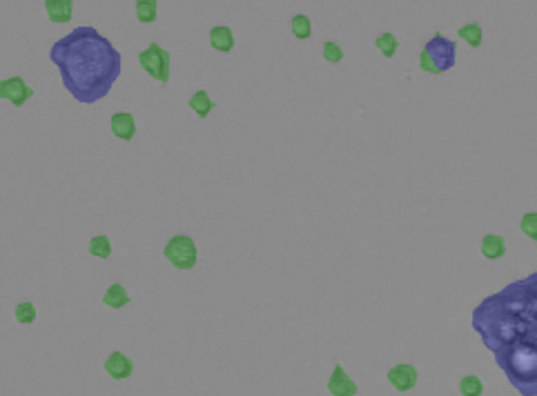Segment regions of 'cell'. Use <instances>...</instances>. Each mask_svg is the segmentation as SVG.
I'll return each mask as SVG.
<instances>
[{"instance_id":"9c48e42d","label":"cell","mask_w":537,"mask_h":396,"mask_svg":"<svg viewBox=\"0 0 537 396\" xmlns=\"http://www.w3.org/2000/svg\"><path fill=\"white\" fill-rule=\"evenodd\" d=\"M386 379H388V383H390L397 392H408V390H413L415 385H417L419 374H417V367H415V365L399 363V365H395V367H392V370L386 374Z\"/></svg>"},{"instance_id":"ac0fdd59","label":"cell","mask_w":537,"mask_h":396,"mask_svg":"<svg viewBox=\"0 0 537 396\" xmlns=\"http://www.w3.org/2000/svg\"><path fill=\"white\" fill-rule=\"evenodd\" d=\"M457 36L462 40H466L470 47H479L481 40H484V29H481L479 23H468L457 29Z\"/></svg>"},{"instance_id":"52a82bcc","label":"cell","mask_w":537,"mask_h":396,"mask_svg":"<svg viewBox=\"0 0 537 396\" xmlns=\"http://www.w3.org/2000/svg\"><path fill=\"white\" fill-rule=\"evenodd\" d=\"M139 65L158 83H169V51L158 42H150L147 49L139 53Z\"/></svg>"},{"instance_id":"3957f363","label":"cell","mask_w":537,"mask_h":396,"mask_svg":"<svg viewBox=\"0 0 537 396\" xmlns=\"http://www.w3.org/2000/svg\"><path fill=\"white\" fill-rule=\"evenodd\" d=\"M495 363L522 396H537V338L522 336L495 354Z\"/></svg>"},{"instance_id":"484cf974","label":"cell","mask_w":537,"mask_h":396,"mask_svg":"<svg viewBox=\"0 0 537 396\" xmlns=\"http://www.w3.org/2000/svg\"><path fill=\"white\" fill-rule=\"evenodd\" d=\"M324 58L328 62H342L344 60V49L339 47L335 40H326L324 42Z\"/></svg>"},{"instance_id":"7a4b0ae2","label":"cell","mask_w":537,"mask_h":396,"mask_svg":"<svg viewBox=\"0 0 537 396\" xmlns=\"http://www.w3.org/2000/svg\"><path fill=\"white\" fill-rule=\"evenodd\" d=\"M473 330L493 354L502 352L504 347L513 345L517 338L526 334L517 303L506 290L486 296L473 310Z\"/></svg>"},{"instance_id":"603a6c76","label":"cell","mask_w":537,"mask_h":396,"mask_svg":"<svg viewBox=\"0 0 537 396\" xmlns=\"http://www.w3.org/2000/svg\"><path fill=\"white\" fill-rule=\"evenodd\" d=\"M89 254L96 256V258H110L112 254V243L107 236H94L92 240H89Z\"/></svg>"},{"instance_id":"e0dca14e","label":"cell","mask_w":537,"mask_h":396,"mask_svg":"<svg viewBox=\"0 0 537 396\" xmlns=\"http://www.w3.org/2000/svg\"><path fill=\"white\" fill-rule=\"evenodd\" d=\"M190 110L199 116V119H208L210 112L214 110V101L205 89H199V92H194L190 98Z\"/></svg>"},{"instance_id":"7c38bea8","label":"cell","mask_w":537,"mask_h":396,"mask_svg":"<svg viewBox=\"0 0 537 396\" xmlns=\"http://www.w3.org/2000/svg\"><path fill=\"white\" fill-rule=\"evenodd\" d=\"M110 127H112L114 136L121 138V140H132L134 136H136V121H134V116H132L130 112H116V114H112Z\"/></svg>"},{"instance_id":"6da1fadb","label":"cell","mask_w":537,"mask_h":396,"mask_svg":"<svg viewBox=\"0 0 537 396\" xmlns=\"http://www.w3.org/2000/svg\"><path fill=\"white\" fill-rule=\"evenodd\" d=\"M49 60L58 67L62 87L83 105L103 101L123 71L121 51L89 25L53 42Z\"/></svg>"},{"instance_id":"8992f818","label":"cell","mask_w":537,"mask_h":396,"mask_svg":"<svg viewBox=\"0 0 537 396\" xmlns=\"http://www.w3.org/2000/svg\"><path fill=\"white\" fill-rule=\"evenodd\" d=\"M163 254L181 272H190L196 265V260H199V249H196L194 240L190 236H185V234H178V236L169 238L167 245L163 247Z\"/></svg>"},{"instance_id":"9a60e30c","label":"cell","mask_w":537,"mask_h":396,"mask_svg":"<svg viewBox=\"0 0 537 396\" xmlns=\"http://www.w3.org/2000/svg\"><path fill=\"white\" fill-rule=\"evenodd\" d=\"M481 254H484V258H488V260L502 258L506 254L504 236H499V234H486V236L481 238Z\"/></svg>"},{"instance_id":"5bb4252c","label":"cell","mask_w":537,"mask_h":396,"mask_svg":"<svg viewBox=\"0 0 537 396\" xmlns=\"http://www.w3.org/2000/svg\"><path fill=\"white\" fill-rule=\"evenodd\" d=\"M210 45H212V49L228 53V51H232V47H235V34H232V29L226 25L212 27L210 29Z\"/></svg>"},{"instance_id":"44dd1931","label":"cell","mask_w":537,"mask_h":396,"mask_svg":"<svg viewBox=\"0 0 537 396\" xmlns=\"http://www.w3.org/2000/svg\"><path fill=\"white\" fill-rule=\"evenodd\" d=\"M460 392L462 396H481L484 394V383H481L479 376L468 374L460 381Z\"/></svg>"},{"instance_id":"d6986e66","label":"cell","mask_w":537,"mask_h":396,"mask_svg":"<svg viewBox=\"0 0 537 396\" xmlns=\"http://www.w3.org/2000/svg\"><path fill=\"white\" fill-rule=\"evenodd\" d=\"M158 14V3L156 0H136V18L139 23H154Z\"/></svg>"},{"instance_id":"cb8c5ba5","label":"cell","mask_w":537,"mask_h":396,"mask_svg":"<svg viewBox=\"0 0 537 396\" xmlns=\"http://www.w3.org/2000/svg\"><path fill=\"white\" fill-rule=\"evenodd\" d=\"M14 317L16 321L21 323V325H29V323L36 321V305L25 301V303H18L16 310H14Z\"/></svg>"},{"instance_id":"30bf717a","label":"cell","mask_w":537,"mask_h":396,"mask_svg":"<svg viewBox=\"0 0 537 396\" xmlns=\"http://www.w3.org/2000/svg\"><path fill=\"white\" fill-rule=\"evenodd\" d=\"M328 392L333 396H355L357 392H359V388H357V383L348 376V372L344 370V367L337 363L333 374H330V379H328Z\"/></svg>"},{"instance_id":"ffe728a7","label":"cell","mask_w":537,"mask_h":396,"mask_svg":"<svg viewBox=\"0 0 537 396\" xmlns=\"http://www.w3.org/2000/svg\"><path fill=\"white\" fill-rule=\"evenodd\" d=\"M290 29H292V34H294V38L308 40L310 36H312V21H310L306 14H297V16L292 18Z\"/></svg>"},{"instance_id":"5b68a950","label":"cell","mask_w":537,"mask_h":396,"mask_svg":"<svg viewBox=\"0 0 537 396\" xmlns=\"http://www.w3.org/2000/svg\"><path fill=\"white\" fill-rule=\"evenodd\" d=\"M504 290L511 294L517 303L520 319H522L524 330H526L524 336H535L537 338V272L522 278V281L508 283Z\"/></svg>"},{"instance_id":"2e32d148","label":"cell","mask_w":537,"mask_h":396,"mask_svg":"<svg viewBox=\"0 0 537 396\" xmlns=\"http://www.w3.org/2000/svg\"><path fill=\"white\" fill-rule=\"evenodd\" d=\"M103 303L112 310H121V308H125V305H130L132 299H130L128 290H125L121 283H112L110 287H107V292L103 294Z\"/></svg>"},{"instance_id":"277c9868","label":"cell","mask_w":537,"mask_h":396,"mask_svg":"<svg viewBox=\"0 0 537 396\" xmlns=\"http://www.w3.org/2000/svg\"><path fill=\"white\" fill-rule=\"evenodd\" d=\"M455 62H457V42L449 40L440 32L424 45L422 53H419V67L426 74H444L455 67Z\"/></svg>"},{"instance_id":"8fae6325","label":"cell","mask_w":537,"mask_h":396,"mask_svg":"<svg viewBox=\"0 0 537 396\" xmlns=\"http://www.w3.org/2000/svg\"><path fill=\"white\" fill-rule=\"evenodd\" d=\"M105 372L110 374L114 381L130 379L134 374V361L130 356H125L123 352H112L105 361Z\"/></svg>"},{"instance_id":"d4e9b609","label":"cell","mask_w":537,"mask_h":396,"mask_svg":"<svg viewBox=\"0 0 537 396\" xmlns=\"http://www.w3.org/2000/svg\"><path fill=\"white\" fill-rule=\"evenodd\" d=\"M520 230L524 232V236H529L531 240H537V212H526L522 216Z\"/></svg>"},{"instance_id":"ba28073f","label":"cell","mask_w":537,"mask_h":396,"mask_svg":"<svg viewBox=\"0 0 537 396\" xmlns=\"http://www.w3.org/2000/svg\"><path fill=\"white\" fill-rule=\"evenodd\" d=\"M32 96H34V89L27 85L21 76L5 78L3 83H0V98H7V101L16 107H23Z\"/></svg>"},{"instance_id":"4fadbf2b","label":"cell","mask_w":537,"mask_h":396,"mask_svg":"<svg viewBox=\"0 0 537 396\" xmlns=\"http://www.w3.org/2000/svg\"><path fill=\"white\" fill-rule=\"evenodd\" d=\"M45 9L51 23H69L74 16V3L71 0H45Z\"/></svg>"},{"instance_id":"7402d4cb","label":"cell","mask_w":537,"mask_h":396,"mask_svg":"<svg viewBox=\"0 0 537 396\" xmlns=\"http://www.w3.org/2000/svg\"><path fill=\"white\" fill-rule=\"evenodd\" d=\"M374 47H377L386 58H392V56H395V51L399 49V40L395 38V34L386 32V34H381L377 40H374Z\"/></svg>"}]
</instances>
